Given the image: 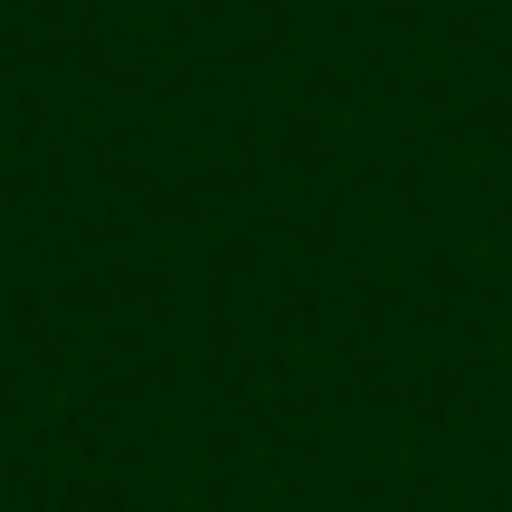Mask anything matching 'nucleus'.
I'll return each instance as SVG.
<instances>
[]
</instances>
